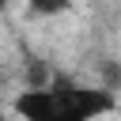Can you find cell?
<instances>
[{
	"instance_id": "3",
	"label": "cell",
	"mask_w": 121,
	"mask_h": 121,
	"mask_svg": "<svg viewBox=\"0 0 121 121\" xmlns=\"http://www.w3.org/2000/svg\"><path fill=\"white\" fill-rule=\"evenodd\" d=\"M0 121H4V113H0Z\"/></svg>"
},
{
	"instance_id": "1",
	"label": "cell",
	"mask_w": 121,
	"mask_h": 121,
	"mask_svg": "<svg viewBox=\"0 0 121 121\" xmlns=\"http://www.w3.org/2000/svg\"><path fill=\"white\" fill-rule=\"evenodd\" d=\"M117 102L110 91L102 87H87L76 79H57L49 87H30L19 91L15 98V113L23 121H95L102 113H110Z\"/></svg>"
},
{
	"instance_id": "2",
	"label": "cell",
	"mask_w": 121,
	"mask_h": 121,
	"mask_svg": "<svg viewBox=\"0 0 121 121\" xmlns=\"http://www.w3.org/2000/svg\"><path fill=\"white\" fill-rule=\"evenodd\" d=\"M68 4H30V11H38V15H57V11H64Z\"/></svg>"
}]
</instances>
